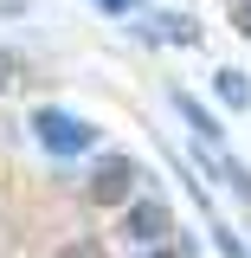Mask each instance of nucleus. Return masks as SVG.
<instances>
[{"label":"nucleus","mask_w":251,"mask_h":258,"mask_svg":"<svg viewBox=\"0 0 251 258\" xmlns=\"http://www.w3.org/2000/svg\"><path fill=\"white\" fill-rule=\"evenodd\" d=\"M32 136H39L52 155H77V149L97 142V129L77 123V116H64V110H32Z\"/></svg>","instance_id":"f257e3e1"},{"label":"nucleus","mask_w":251,"mask_h":258,"mask_svg":"<svg viewBox=\"0 0 251 258\" xmlns=\"http://www.w3.org/2000/svg\"><path fill=\"white\" fill-rule=\"evenodd\" d=\"M129 187H135V161H129V155L97 161V174H91V200H97V207H116V200H129Z\"/></svg>","instance_id":"f03ea898"},{"label":"nucleus","mask_w":251,"mask_h":258,"mask_svg":"<svg viewBox=\"0 0 251 258\" xmlns=\"http://www.w3.org/2000/svg\"><path fill=\"white\" fill-rule=\"evenodd\" d=\"M129 232L155 245L161 232H168V207H161V200H135V207H129Z\"/></svg>","instance_id":"7ed1b4c3"},{"label":"nucleus","mask_w":251,"mask_h":258,"mask_svg":"<svg viewBox=\"0 0 251 258\" xmlns=\"http://www.w3.org/2000/svg\"><path fill=\"white\" fill-rule=\"evenodd\" d=\"M219 97L225 103H251V84L238 78V71H219Z\"/></svg>","instance_id":"20e7f679"},{"label":"nucleus","mask_w":251,"mask_h":258,"mask_svg":"<svg viewBox=\"0 0 251 258\" xmlns=\"http://www.w3.org/2000/svg\"><path fill=\"white\" fill-rule=\"evenodd\" d=\"M7 84H13V52L0 45V91H7Z\"/></svg>","instance_id":"39448f33"},{"label":"nucleus","mask_w":251,"mask_h":258,"mask_svg":"<svg viewBox=\"0 0 251 258\" xmlns=\"http://www.w3.org/2000/svg\"><path fill=\"white\" fill-rule=\"evenodd\" d=\"M238 32L251 39V0H238Z\"/></svg>","instance_id":"423d86ee"},{"label":"nucleus","mask_w":251,"mask_h":258,"mask_svg":"<svg viewBox=\"0 0 251 258\" xmlns=\"http://www.w3.org/2000/svg\"><path fill=\"white\" fill-rule=\"evenodd\" d=\"M58 258H97V252H91V245H64Z\"/></svg>","instance_id":"0eeeda50"},{"label":"nucleus","mask_w":251,"mask_h":258,"mask_svg":"<svg viewBox=\"0 0 251 258\" xmlns=\"http://www.w3.org/2000/svg\"><path fill=\"white\" fill-rule=\"evenodd\" d=\"M155 258H168V252H155Z\"/></svg>","instance_id":"6e6552de"}]
</instances>
